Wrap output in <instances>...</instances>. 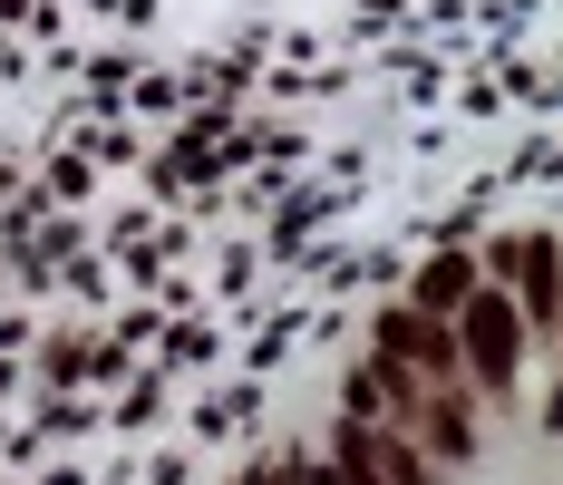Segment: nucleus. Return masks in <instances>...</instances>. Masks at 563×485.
<instances>
[{
	"label": "nucleus",
	"mask_w": 563,
	"mask_h": 485,
	"mask_svg": "<svg viewBox=\"0 0 563 485\" xmlns=\"http://www.w3.org/2000/svg\"><path fill=\"white\" fill-rule=\"evenodd\" d=\"M360 437H369V466H379V485H428V466H418V447H408V437L369 428V418H360Z\"/></svg>",
	"instance_id": "5"
},
{
	"label": "nucleus",
	"mask_w": 563,
	"mask_h": 485,
	"mask_svg": "<svg viewBox=\"0 0 563 485\" xmlns=\"http://www.w3.org/2000/svg\"><path fill=\"white\" fill-rule=\"evenodd\" d=\"M379 350H389V360H428L438 378L456 370V340L438 330V311H389V321H379Z\"/></svg>",
	"instance_id": "2"
},
{
	"label": "nucleus",
	"mask_w": 563,
	"mask_h": 485,
	"mask_svg": "<svg viewBox=\"0 0 563 485\" xmlns=\"http://www.w3.org/2000/svg\"><path fill=\"white\" fill-rule=\"evenodd\" d=\"M515 272H525V321L534 330H554V233H534V243H515Z\"/></svg>",
	"instance_id": "3"
},
{
	"label": "nucleus",
	"mask_w": 563,
	"mask_h": 485,
	"mask_svg": "<svg viewBox=\"0 0 563 485\" xmlns=\"http://www.w3.org/2000/svg\"><path fill=\"white\" fill-rule=\"evenodd\" d=\"M428 437H438V456H466V447H476V418H466V398H428Z\"/></svg>",
	"instance_id": "6"
},
{
	"label": "nucleus",
	"mask_w": 563,
	"mask_h": 485,
	"mask_svg": "<svg viewBox=\"0 0 563 485\" xmlns=\"http://www.w3.org/2000/svg\"><path fill=\"white\" fill-rule=\"evenodd\" d=\"M456 321H466V340H456V370H476V388H515V370H525V311H515L506 291H466L456 301Z\"/></svg>",
	"instance_id": "1"
},
{
	"label": "nucleus",
	"mask_w": 563,
	"mask_h": 485,
	"mask_svg": "<svg viewBox=\"0 0 563 485\" xmlns=\"http://www.w3.org/2000/svg\"><path fill=\"white\" fill-rule=\"evenodd\" d=\"M466 291H476V263H466V253H438V263L418 272V311H438V321H448Z\"/></svg>",
	"instance_id": "4"
}]
</instances>
